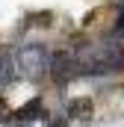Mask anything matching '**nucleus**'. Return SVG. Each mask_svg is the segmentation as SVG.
I'll use <instances>...</instances> for the list:
<instances>
[{"label":"nucleus","mask_w":124,"mask_h":127,"mask_svg":"<svg viewBox=\"0 0 124 127\" xmlns=\"http://www.w3.org/2000/svg\"><path fill=\"white\" fill-rule=\"evenodd\" d=\"M77 65H80V74H112V71H124V47L118 41H103L97 47H83Z\"/></svg>","instance_id":"f257e3e1"},{"label":"nucleus","mask_w":124,"mask_h":127,"mask_svg":"<svg viewBox=\"0 0 124 127\" xmlns=\"http://www.w3.org/2000/svg\"><path fill=\"white\" fill-rule=\"evenodd\" d=\"M15 68L27 80H41L44 74H50V53H47V47L44 44H27V47H21L18 59H15Z\"/></svg>","instance_id":"f03ea898"},{"label":"nucleus","mask_w":124,"mask_h":127,"mask_svg":"<svg viewBox=\"0 0 124 127\" xmlns=\"http://www.w3.org/2000/svg\"><path fill=\"white\" fill-rule=\"evenodd\" d=\"M77 74H80V65H77V56H74V53L59 50V53H53V56H50V77H53L59 86L71 83Z\"/></svg>","instance_id":"7ed1b4c3"},{"label":"nucleus","mask_w":124,"mask_h":127,"mask_svg":"<svg viewBox=\"0 0 124 127\" xmlns=\"http://www.w3.org/2000/svg\"><path fill=\"white\" fill-rule=\"evenodd\" d=\"M89 115H92V100L89 97H77L65 109V118H89Z\"/></svg>","instance_id":"20e7f679"},{"label":"nucleus","mask_w":124,"mask_h":127,"mask_svg":"<svg viewBox=\"0 0 124 127\" xmlns=\"http://www.w3.org/2000/svg\"><path fill=\"white\" fill-rule=\"evenodd\" d=\"M41 118V100L38 97H32L30 103L18 112V121H24V124H32V121H38Z\"/></svg>","instance_id":"39448f33"},{"label":"nucleus","mask_w":124,"mask_h":127,"mask_svg":"<svg viewBox=\"0 0 124 127\" xmlns=\"http://www.w3.org/2000/svg\"><path fill=\"white\" fill-rule=\"evenodd\" d=\"M15 59L9 56V53H0V86H6V83H12V77H15Z\"/></svg>","instance_id":"423d86ee"},{"label":"nucleus","mask_w":124,"mask_h":127,"mask_svg":"<svg viewBox=\"0 0 124 127\" xmlns=\"http://www.w3.org/2000/svg\"><path fill=\"white\" fill-rule=\"evenodd\" d=\"M115 35H124V0L118 3V18H115V27H112Z\"/></svg>","instance_id":"0eeeda50"},{"label":"nucleus","mask_w":124,"mask_h":127,"mask_svg":"<svg viewBox=\"0 0 124 127\" xmlns=\"http://www.w3.org/2000/svg\"><path fill=\"white\" fill-rule=\"evenodd\" d=\"M9 118V106H6V100L0 97V121H6Z\"/></svg>","instance_id":"6e6552de"},{"label":"nucleus","mask_w":124,"mask_h":127,"mask_svg":"<svg viewBox=\"0 0 124 127\" xmlns=\"http://www.w3.org/2000/svg\"><path fill=\"white\" fill-rule=\"evenodd\" d=\"M50 127H65V118H53V121H50Z\"/></svg>","instance_id":"1a4fd4ad"},{"label":"nucleus","mask_w":124,"mask_h":127,"mask_svg":"<svg viewBox=\"0 0 124 127\" xmlns=\"http://www.w3.org/2000/svg\"><path fill=\"white\" fill-rule=\"evenodd\" d=\"M12 127H30V124H24V121H18V118H15V124Z\"/></svg>","instance_id":"9d476101"}]
</instances>
